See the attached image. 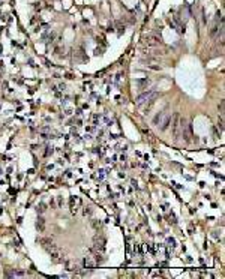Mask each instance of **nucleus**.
Returning a JSON list of instances; mask_svg holds the SVG:
<instances>
[{"label":"nucleus","instance_id":"nucleus-1","mask_svg":"<svg viewBox=\"0 0 225 279\" xmlns=\"http://www.w3.org/2000/svg\"><path fill=\"white\" fill-rule=\"evenodd\" d=\"M170 120H171V113H168V110L161 111L159 114H156L153 119V125L158 126L161 131H165L170 126Z\"/></svg>","mask_w":225,"mask_h":279},{"label":"nucleus","instance_id":"nucleus-2","mask_svg":"<svg viewBox=\"0 0 225 279\" xmlns=\"http://www.w3.org/2000/svg\"><path fill=\"white\" fill-rule=\"evenodd\" d=\"M171 132H173V137L176 141H179V138H180V116L174 113L173 116H171Z\"/></svg>","mask_w":225,"mask_h":279},{"label":"nucleus","instance_id":"nucleus-3","mask_svg":"<svg viewBox=\"0 0 225 279\" xmlns=\"http://www.w3.org/2000/svg\"><path fill=\"white\" fill-rule=\"evenodd\" d=\"M158 96H159V95H158L156 92L147 90V92L141 93V95L137 98V105H143V104H147V102H153Z\"/></svg>","mask_w":225,"mask_h":279},{"label":"nucleus","instance_id":"nucleus-4","mask_svg":"<svg viewBox=\"0 0 225 279\" xmlns=\"http://www.w3.org/2000/svg\"><path fill=\"white\" fill-rule=\"evenodd\" d=\"M104 248H105V239L102 236H96L95 237V246H93V249L96 252H104Z\"/></svg>","mask_w":225,"mask_h":279},{"label":"nucleus","instance_id":"nucleus-5","mask_svg":"<svg viewBox=\"0 0 225 279\" xmlns=\"http://www.w3.org/2000/svg\"><path fill=\"white\" fill-rule=\"evenodd\" d=\"M50 254H51V261H53V263H63V261H65V258H63V255H62V252L59 251L57 248H56L54 251H51Z\"/></svg>","mask_w":225,"mask_h":279},{"label":"nucleus","instance_id":"nucleus-6","mask_svg":"<svg viewBox=\"0 0 225 279\" xmlns=\"http://www.w3.org/2000/svg\"><path fill=\"white\" fill-rule=\"evenodd\" d=\"M146 42H147L149 45H161V44H162V39H161L159 36H153V35H150V36L146 38Z\"/></svg>","mask_w":225,"mask_h":279},{"label":"nucleus","instance_id":"nucleus-7","mask_svg":"<svg viewBox=\"0 0 225 279\" xmlns=\"http://www.w3.org/2000/svg\"><path fill=\"white\" fill-rule=\"evenodd\" d=\"M81 204V201H80V198L78 197H72L71 198V212L72 213H77L78 212V206Z\"/></svg>","mask_w":225,"mask_h":279},{"label":"nucleus","instance_id":"nucleus-8","mask_svg":"<svg viewBox=\"0 0 225 279\" xmlns=\"http://www.w3.org/2000/svg\"><path fill=\"white\" fill-rule=\"evenodd\" d=\"M83 267H84V269H93V267H95L93 258H92V257H86L84 260H83Z\"/></svg>","mask_w":225,"mask_h":279},{"label":"nucleus","instance_id":"nucleus-9","mask_svg":"<svg viewBox=\"0 0 225 279\" xmlns=\"http://www.w3.org/2000/svg\"><path fill=\"white\" fill-rule=\"evenodd\" d=\"M36 230H38L39 232H44V231H45V219L41 218V216L36 219Z\"/></svg>","mask_w":225,"mask_h":279},{"label":"nucleus","instance_id":"nucleus-10","mask_svg":"<svg viewBox=\"0 0 225 279\" xmlns=\"http://www.w3.org/2000/svg\"><path fill=\"white\" fill-rule=\"evenodd\" d=\"M66 267H68L69 272H78V270H80V267H78L77 264H74V263H68V264H66Z\"/></svg>","mask_w":225,"mask_h":279},{"label":"nucleus","instance_id":"nucleus-11","mask_svg":"<svg viewBox=\"0 0 225 279\" xmlns=\"http://www.w3.org/2000/svg\"><path fill=\"white\" fill-rule=\"evenodd\" d=\"M45 210H47V206H45V203H39L36 206V212H38V213H44Z\"/></svg>","mask_w":225,"mask_h":279},{"label":"nucleus","instance_id":"nucleus-12","mask_svg":"<svg viewBox=\"0 0 225 279\" xmlns=\"http://www.w3.org/2000/svg\"><path fill=\"white\" fill-rule=\"evenodd\" d=\"M137 84L140 86V89L143 90V89H146L149 86V80L147 78H146V80H140V81H137Z\"/></svg>","mask_w":225,"mask_h":279},{"label":"nucleus","instance_id":"nucleus-13","mask_svg":"<svg viewBox=\"0 0 225 279\" xmlns=\"http://www.w3.org/2000/svg\"><path fill=\"white\" fill-rule=\"evenodd\" d=\"M167 243H168V246H171V248H176V240L173 237H168L167 239Z\"/></svg>","mask_w":225,"mask_h":279},{"label":"nucleus","instance_id":"nucleus-14","mask_svg":"<svg viewBox=\"0 0 225 279\" xmlns=\"http://www.w3.org/2000/svg\"><path fill=\"white\" fill-rule=\"evenodd\" d=\"M116 27H117V33H119V35L125 32V26H122L120 23H117V24H116Z\"/></svg>","mask_w":225,"mask_h":279},{"label":"nucleus","instance_id":"nucleus-15","mask_svg":"<svg viewBox=\"0 0 225 279\" xmlns=\"http://www.w3.org/2000/svg\"><path fill=\"white\" fill-rule=\"evenodd\" d=\"M53 153H54V149H53V147H50V146H48V147H47V150H45V156H50V155H53Z\"/></svg>","mask_w":225,"mask_h":279},{"label":"nucleus","instance_id":"nucleus-16","mask_svg":"<svg viewBox=\"0 0 225 279\" xmlns=\"http://www.w3.org/2000/svg\"><path fill=\"white\" fill-rule=\"evenodd\" d=\"M92 227H93V228H99V227H101V222H98L96 219H93V221H92Z\"/></svg>","mask_w":225,"mask_h":279},{"label":"nucleus","instance_id":"nucleus-17","mask_svg":"<svg viewBox=\"0 0 225 279\" xmlns=\"http://www.w3.org/2000/svg\"><path fill=\"white\" fill-rule=\"evenodd\" d=\"M57 206H59V207H62V206H63V198L62 197H57Z\"/></svg>","mask_w":225,"mask_h":279},{"label":"nucleus","instance_id":"nucleus-18","mask_svg":"<svg viewBox=\"0 0 225 279\" xmlns=\"http://www.w3.org/2000/svg\"><path fill=\"white\" fill-rule=\"evenodd\" d=\"M92 213V209L90 207H84V215L87 216V215H90Z\"/></svg>","mask_w":225,"mask_h":279},{"label":"nucleus","instance_id":"nucleus-19","mask_svg":"<svg viewBox=\"0 0 225 279\" xmlns=\"http://www.w3.org/2000/svg\"><path fill=\"white\" fill-rule=\"evenodd\" d=\"M170 222H171V224H176V216H174L173 213L170 215Z\"/></svg>","mask_w":225,"mask_h":279},{"label":"nucleus","instance_id":"nucleus-20","mask_svg":"<svg viewBox=\"0 0 225 279\" xmlns=\"http://www.w3.org/2000/svg\"><path fill=\"white\" fill-rule=\"evenodd\" d=\"M99 54H102V48H96L95 50V56H99Z\"/></svg>","mask_w":225,"mask_h":279},{"label":"nucleus","instance_id":"nucleus-21","mask_svg":"<svg viewBox=\"0 0 225 279\" xmlns=\"http://www.w3.org/2000/svg\"><path fill=\"white\" fill-rule=\"evenodd\" d=\"M86 131H87V132H93V131H95V126H87V128H86Z\"/></svg>","mask_w":225,"mask_h":279},{"label":"nucleus","instance_id":"nucleus-22","mask_svg":"<svg viewBox=\"0 0 225 279\" xmlns=\"http://www.w3.org/2000/svg\"><path fill=\"white\" fill-rule=\"evenodd\" d=\"M84 140H92V135H90V134H86V137H84Z\"/></svg>","mask_w":225,"mask_h":279},{"label":"nucleus","instance_id":"nucleus-23","mask_svg":"<svg viewBox=\"0 0 225 279\" xmlns=\"http://www.w3.org/2000/svg\"><path fill=\"white\" fill-rule=\"evenodd\" d=\"M59 89H60V90H65L66 86H65V84H60V86H59Z\"/></svg>","mask_w":225,"mask_h":279},{"label":"nucleus","instance_id":"nucleus-24","mask_svg":"<svg viewBox=\"0 0 225 279\" xmlns=\"http://www.w3.org/2000/svg\"><path fill=\"white\" fill-rule=\"evenodd\" d=\"M120 161H122V162H125V161H126V156L122 155V156H120Z\"/></svg>","mask_w":225,"mask_h":279},{"label":"nucleus","instance_id":"nucleus-25","mask_svg":"<svg viewBox=\"0 0 225 279\" xmlns=\"http://www.w3.org/2000/svg\"><path fill=\"white\" fill-rule=\"evenodd\" d=\"M72 114V110H66V116H71Z\"/></svg>","mask_w":225,"mask_h":279},{"label":"nucleus","instance_id":"nucleus-26","mask_svg":"<svg viewBox=\"0 0 225 279\" xmlns=\"http://www.w3.org/2000/svg\"><path fill=\"white\" fill-rule=\"evenodd\" d=\"M66 77H68L69 80H72V78H74V75H72V74H66Z\"/></svg>","mask_w":225,"mask_h":279}]
</instances>
